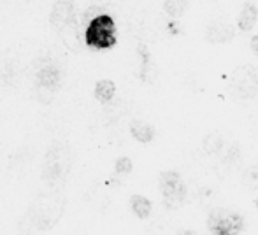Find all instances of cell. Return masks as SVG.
<instances>
[{
	"label": "cell",
	"instance_id": "obj_1",
	"mask_svg": "<svg viewBox=\"0 0 258 235\" xmlns=\"http://www.w3.org/2000/svg\"><path fill=\"white\" fill-rule=\"evenodd\" d=\"M85 41L90 48L105 51L116 46V23L109 14H97L95 18L88 21V27L85 30Z\"/></svg>",
	"mask_w": 258,
	"mask_h": 235
},
{
	"label": "cell",
	"instance_id": "obj_2",
	"mask_svg": "<svg viewBox=\"0 0 258 235\" xmlns=\"http://www.w3.org/2000/svg\"><path fill=\"white\" fill-rule=\"evenodd\" d=\"M160 193L167 209H177L186 200V184L183 177L174 171H167L160 176Z\"/></svg>",
	"mask_w": 258,
	"mask_h": 235
},
{
	"label": "cell",
	"instance_id": "obj_3",
	"mask_svg": "<svg viewBox=\"0 0 258 235\" xmlns=\"http://www.w3.org/2000/svg\"><path fill=\"white\" fill-rule=\"evenodd\" d=\"M232 90L241 99H255L258 93V72L253 65H242L232 72Z\"/></svg>",
	"mask_w": 258,
	"mask_h": 235
},
{
	"label": "cell",
	"instance_id": "obj_4",
	"mask_svg": "<svg viewBox=\"0 0 258 235\" xmlns=\"http://www.w3.org/2000/svg\"><path fill=\"white\" fill-rule=\"evenodd\" d=\"M209 226L214 233H239L244 228V218L227 209H214L209 214Z\"/></svg>",
	"mask_w": 258,
	"mask_h": 235
},
{
	"label": "cell",
	"instance_id": "obj_5",
	"mask_svg": "<svg viewBox=\"0 0 258 235\" xmlns=\"http://www.w3.org/2000/svg\"><path fill=\"white\" fill-rule=\"evenodd\" d=\"M74 20V0H54L51 13H49V25L54 30H63Z\"/></svg>",
	"mask_w": 258,
	"mask_h": 235
},
{
	"label": "cell",
	"instance_id": "obj_6",
	"mask_svg": "<svg viewBox=\"0 0 258 235\" xmlns=\"http://www.w3.org/2000/svg\"><path fill=\"white\" fill-rule=\"evenodd\" d=\"M235 39V28L225 21H211L206 30V41L211 44H228Z\"/></svg>",
	"mask_w": 258,
	"mask_h": 235
},
{
	"label": "cell",
	"instance_id": "obj_7",
	"mask_svg": "<svg viewBox=\"0 0 258 235\" xmlns=\"http://www.w3.org/2000/svg\"><path fill=\"white\" fill-rule=\"evenodd\" d=\"M258 20V7L253 2H244L237 18V27L241 32H251Z\"/></svg>",
	"mask_w": 258,
	"mask_h": 235
},
{
	"label": "cell",
	"instance_id": "obj_8",
	"mask_svg": "<svg viewBox=\"0 0 258 235\" xmlns=\"http://www.w3.org/2000/svg\"><path fill=\"white\" fill-rule=\"evenodd\" d=\"M130 133H132V137L137 142H143V144H148L155 139L153 125L141 121V119H134V121L130 123Z\"/></svg>",
	"mask_w": 258,
	"mask_h": 235
},
{
	"label": "cell",
	"instance_id": "obj_9",
	"mask_svg": "<svg viewBox=\"0 0 258 235\" xmlns=\"http://www.w3.org/2000/svg\"><path fill=\"white\" fill-rule=\"evenodd\" d=\"M39 86H42L44 90L54 92L60 86V70L56 67H44L37 75Z\"/></svg>",
	"mask_w": 258,
	"mask_h": 235
},
{
	"label": "cell",
	"instance_id": "obj_10",
	"mask_svg": "<svg viewBox=\"0 0 258 235\" xmlns=\"http://www.w3.org/2000/svg\"><path fill=\"white\" fill-rule=\"evenodd\" d=\"M93 95H95V99L99 100L100 104H109L116 95L114 81H111V79H100V81H97Z\"/></svg>",
	"mask_w": 258,
	"mask_h": 235
},
{
	"label": "cell",
	"instance_id": "obj_11",
	"mask_svg": "<svg viewBox=\"0 0 258 235\" xmlns=\"http://www.w3.org/2000/svg\"><path fill=\"white\" fill-rule=\"evenodd\" d=\"M130 209H132V212L139 219H146V218H150L153 205H151L150 198L143 197V195H134V197L130 198Z\"/></svg>",
	"mask_w": 258,
	"mask_h": 235
},
{
	"label": "cell",
	"instance_id": "obj_12",
	"mask_svg": "<svg viewBox=\"0 0 258 235\" xmlns=\"http://www.w3.org/2000/svg\"><path fill=\"white\" fill-rule=\"evenodd\" d=\"M190 0H165L163 4V11L167 13V16L172 18V20H179L181 16L186 11Z\"/></svg>",
	"mask_w": 258,
	"mask_h": 235
},
{
	"label": "cell",
	"instance_id": "obj_13",
	"mask_svg": "<svg viewBox=\"0 0 258 235\" xmlns=\"http://www.w3.org/2000/svg\"><path fill=\"white\" fill-rule=\"evenodd\" d=\"M202 147L207 154H218L223 149V137L218 132H211L204 137V142H202Z\"/></svg>",
	"mask_w": 258,
	"mask_h": 235
},
{
	"label": "cell",
	"instance_id": "obj_14",
	"mask_svg": "<svg viewBox=\"0 0 258 235\" xmlns=\"http://www.w3.org/2000/svg\"><path fill=\"white\" fill-rule=\"evenodd\" d=\"M134 171V162L130 160L128 156H121L116 160L114 164V172L116 174H130V172Z\"/></svg>",
	"mask_w": 258,
	"mask_h": 235
},
{
	"label": "cell",
	"instance_id": "obj_15",
	"mask_svg": "<svg viewBox=\"0 0 258 235\" xmlns=\"http://www.w3.org/2000/svg\"><path fill=\"white\" fill-rule=\"evenodd\" d=\"M239 156H241V151H239V144H234V146L228 147L227 154L223 156V164L225 165H234L235 162L239 160Z\"/></svg>",
	"mask_w": 258,
	"mask_h": 235
},
{
	"label": "cell",
	"instance_id": "obj_16",
	"mask_svg": "<svg viewBox=\"0 0 258 235\" xmlns=\"http://www.w3.org/2000/svg\"><path fill=\"white\" fill-rule=\"evenodd\" d=\"M246 184L251 190H258V162L253 167H249V171L246 172Z\"/></svg>",
	"mask_w": 258,
	"mask_h": 235
},
{
	"label": "cell",
	"instance_id": "obj_17",
	"mask_svg": "<svg viewBox=\"0 0 258 235\" xmlns=\"http://www.w3.org/2000/svg\"><path fill=\"white\" fill-rule=\"evenodd\" d=\"M249 48H251L253 55L258 56V35H253L251 41H249Z\"/></svg>",
	"mask_w": 258,
	"mask_h": 235
},
{
	"label": "cell",
	"instance_id": "obj_18",
	"mask_svg": "<svg viewBox=\"0 0 258 235\" xmlns=\"http://www.w3.org/2000/svg\"><path fill=\"white\" fill-rule=\"evenodd\" d=\"M255 205H256V211H258V197H256V200H255Z\"/></svg>",
	"mask_w": 258,
	"mask_h": 235
}]
</instances>
